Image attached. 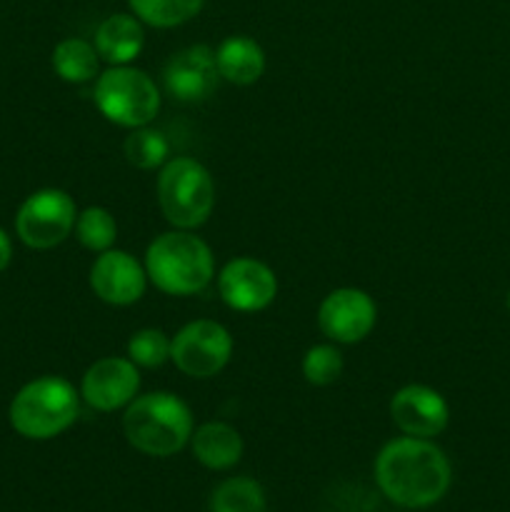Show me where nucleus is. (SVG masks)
I'll return each instance as SVG.
<instances>
[{
    "mask_svg": "<svg viewBox=\"0 0 510 512\" xmlns=\"http://www.w3.org/2000/svg\"><path fill=\"white\" fill-rule=\"evenodd\" d=\"M378 323V305L365 290L338 288L318 308V328L328 340L355 345L368 338Z\"/></svg>",
    "mask_w": 510,
    "mask_h": 512,
    "instance_id": "1a4fd4ad",
    "label": "nucleus"
},
{
    "mask_svg": "<svg viewBox=\"0 0 510 512\" xmlns=\"http://www.w3.org/2000/svg\"><path fill=\"white\" fill-rule=\"evenodd\" d=\"M95 50L108 65H130L145 45L143 23L133 13L108 15L95 30Z\"/></svg>",
    "mask_w": 510,
    "mask_h": 512,
    "instance_id": "dca6fc26",
    "label": "nucleus"
},
{
    "mask_svg": "<svg viewBox=\"0 0 510 512\" xmlns=\"http://www.w3.org/2000/svg\"><path fill=\"white\" fill-rule=\"evenodd\" d=\"M373 473L380 493L408 510H425L440 503L453 480L448 455L433 440L410 435L388 440L380 448Z\"/></svg>",
    "mask_w": 510,
    "mask_h": 512,
    "instance_id": "f257e3e1",
    "label": "nucleus"
},
{
    "mask_svg": "<svg viewBox=\"0 0 510 512\" xmlns=\"http://www.w3.org/2000/svg\"><path fill=\"white\" fill-rule=\"evenodd\" d=\"M93 100L105 120L130 130L153 123L163 103L155 80L133 65H110L100 73Z\"/></svg>",
    "mask_w": 510,
    "mask_h": 512,
    "instance_id": "423d86ee",
    "label": "nucleus"
},
{
    "mask_svg": "<svg viewBox=\"0 0 510 512\" xmlns=\"http://www.w3.org/2000/svg\"><path fill=\"white\" fill-rule=\"evenodd\" d=\"M220 83L215 50L198 43L180 50L165 63L163 85L170 98L180 103H200L210 98Z\"/></svg>",
    "mask_w": 510,
    "mask_h": 512,
    "instance_id": "ddd939ff",
    "label": "nucleus"
},
{
    "mask_svg": "<svg viewBox=\"0 0 510 512\" xmlns=\"http://www.w3.org/2000/svg\"><path fill=\"white\" fill-rule=\"evenodd\" d=\"M128 358L138 368H160L170 360V338L160 328H143L130 335Z\"/></svg>",
    "mask_w": 510,
    "mask_h": 512,
    "instance_id": "b1692460",
    "label": "nucleus"
},
{
    "mask_svg": "<svg viewBox=\"0 0 510 512\" xmlns=\"http://www.w3.org/2000/svg\"><path fill=\"white\" fill-rule=\"evenodd\" d=\"M88 283L95 298L115 308H125V305L138 303L145 295L148 273H145V265L135 260V255L110 248L98 253V258L93 260Z\"/></svg>",
    "mask_w": 510,
    "mask_h": 512,
    "instance_id": "f8f14e48",
    "label": "nucleus"
},
{
    "mask_svg": "<svg viewBox=\"0 0 510 512\" xmlns=\"http://www.w3.org/2000/svg\"><path fill=\"white\" fill-rule=\"evenodd\" d=\"M80 390L60 375L28 380L8 408L10 428L25 440H53L75 425L80 415Z\"/></svg>",
    "mask_w": 510,
    "mask_h": 512,
    "instance_id": "20e7f679",
    "label": "nucleus"
},
{
    "mask_svg": "<svg viewBox=\"0 0 510 512\" xmlns=\"http://www.w3.org/2000/svg\"><path fill=\"white\" fill-rule=\"evenodd\" d=\"M233 355V335L215 320L185 323L170 338V360L183 375L195 380L215 378Z\"/></svg>",
    "mask_w": 510,
    "mask_h": 512,
    "instance_id": "6e6552de",
    "label": "nucleus"
},
{
    "mask_svg": "<svg viewBox=\"0 0 510 512\" xmlns=\"http://www.w3.org/2000/svg\"><path fill=\"white\" fill-rule=\"evenodd\" d=\"M160 213L173 228L195 230L210 218L215 208V183L200 160L178 155L160 168L158 185Z\"/></svg>",
    "mask_w": 510,
    "mask_h": 512,
    "instance_id": "39448f33",
    "label": "nucleus"
},
{
    "mask_svg": "<svg viewBox=\"0 0 510 512\" xmlns=\"http://www.w3.org/2000/svg\"><path fill=\"white\" fill-rule=\"evenodd\" d=\"M218 293L230 310L258 313L268 308L278 295V278L263 260L240 255L220 268Z\"/></svg>",
    "mask_w": 510,
    "mask_h": 512,
    "instance_id": "9d476101",
    "label": "nucleus"
},
{
    "mask_svg": "<svg viewBox=\"0 0 510 512\" xmlns=\"http://www.w3.org/2000/svg\"><path fill=\"white\" fill-rule=\"evenodd\" d=\"M75 238L90 253H105L115 245L118 238V223H115L113 213L100 205H90V208L80 210L78 220H75Z\"/></svg>",
    "mask_w": 510,
    "mask_h": 512,
    "instance_id": "4be33fe9",
    "label": "nucleus"
},
{
    "mask_svg": "<svg viewBox=\"0 0 510 512\" xmlns=\"http://www.w3.org/2000/svg\"><path fill=\"white\" fill-rule=\"evenodd\" d=\"M220 80L233 85H253L265 73V50L248 35H230L215 50Z\"/></svg>",
    "mask_w": 510,
    "mask_h": 512,
    "instance_id": "f3484780",
    "label": "nucleus"
},
{
    "mask_svg": "<svg viewBox=\"0 0 510 512\" xmlns=\"http://www.w3.org/2000/svg\"><path fill=\"white\" fill-rule=\"evenodd\" d=\"M138 393V365L118 355L95 360L80 380V398L98 413H115L120 408H128L138 398Z\"/></svg>",
    "mask_w": 510,
    "mask_h": 512,
    "instance_id": "9b49d317",
    "label": "nucleus"
},
{
    "mask_svg": "<svg viewBox=\"0 0 510 512\" xmlns=\"http://www.w3.org/2000/svg\"><path fill=\"white\" fill-rule=\"evenodd\" d=\"M123 153L128 163L138 170H155L163 168L170 160V143L160 130L143 125L125 138Z\"/></svg>",
    "mask_w": 510,
    "mask_h": 512,
    "instance_id": "412c9836",
    "label": "nucleus"
},
{
    "mask_svg": "<svg viewBox=\"0 0 510 512\" xmlns=\"http://www.w3.org/2000/svg\"><path fill=\"white\" fill-rule=\"evenodd\" d=\"M50 63H53L55 75L65 83H90V80L98 78L100 70V55L95 50L93 43L83 38H65L60 40L53 48L50 55Z\"/></svg>",
    "mask_w": 510,
    "mask_h": 512,
    "instance_id": "a211bd4d",
    "label": "nucleus"
},
{
    "mask_svg": "<svg viewBox=\"0 0 510 512\" xmlns=\"http://www.w3.org/2000/svg\"><path fill=\"white\" fill-rule=\"evenodd\" d=\"M190 450L203 468L223 473V470L235 468L240 463L245 445L233 425L223 423V420H208L193 430Z\"/></svg>",
    "mask_w": 510,
    "mask_h": 512,
    "instance_id": "2eb2a0df",
    "label": "nucleus"
},
{
    "mask_svg": "<svg viewBox=\"0 0 510 512\" xmlns=\"http://www.w3.org/2000/svg\"><path fill=\"white\" fill-rule=\"evenodd\" d=\"M78 220L75 200L60 188H40L20 203L15 235L30 250H53L70 238Z\"/></svg>",
    "mask_w": 510,
    "mask_h": 512,
    "instance_id": "0eeeda50",
    "label": "nucleus"
},
{
    "mask_svg": "<svg viewBox=\"0 0 510 512\" xmlns=\"http://www.w3.org/2000/svg\"><path fill=\"white\" fill-rule=\"evenodd\" d=\"M205 0H128L130 13L150 28H178L203 10Z\"/></svg>",
    "mask_w": 510,
    "mask_h": 512,
    "instance_id": "aec40b11",
    "label": "nucleus"
},
{
    "mask_svg": "<svg viewBox=\"0 0 510 512\" xmlns=\"http://www.w3.org/2000/svg\"><path fill=\"white\" fill-rule=\"evenodd\" d=\"M265 508L263 485L248 475L223 480L210 495V512H265Z\"/></svg>",
    "mask_w": 510,
    "mask_h": 512,
    "instance_id": "6ab92c4d",
    "label": "nucleus"
},
{
    "mask_svg": "<svg viewBox=\"0 0 510 512\" xmlns=\"http://www.w3.org/2000/svg\"><path fill=\"white\" fill-rule=\"evenodd\" d=\"M508 310H510V293H508Z\"/></svg>",
    "mask_w": 510,
    "mask_h": 512,
    "instance_id": "a878e982",
    "label": "nucleus"
},
{
    "mask_svg": "<svg viewBox=\"0 0 510 512\" xmlns=\"http://www.w3.org/2000/svg\"><path fill=\"white\" fill-rule=\"evenodd\" d=\"M10 260H13V240H10V235L0 228V273L8 270Z\"/></svg>",
    "mask_w": 510,
    "mask_h": 512,
    "instance_id": "393cba45",
    "label": "nucleus"
},
{
    "mask_svg": "<svg viewBox=\"0 0 510 512\" xmlns=\"http://www.w3.org/2000/svg\"><path fill=\"white\" fill-rule=\"evenodd\" d=\"M343 368V353L330 343L313 345L303 355V378L310 385H315V388H328V385H333L343 375Z\"/></svg>",
    "mask_w": 510,
    "mask_h": 512,
    "instance_id": "5701e85b",
    "label": "nucleus"
},
{
    "mask_svg": "<svg viewBox=\"0 0 510 512\" xmlns=\"http://www.w3.org/2000/svg\"><path fill=\"white\" fill-rule=\"evenodd\" d=\"M193 430L195 420L185 400L165 390L138 395L123 415L125 440L150 458H170L180 453L190 445Z\"/></svg>",
    "mask_w": 510,
    "mask_h": 512,
    "instance_id": "7ed1b4c3",
    "label": "nucleus"
},
{
    "mask_svg": "<svg viewBox=\"0 0 510 512\" xmlns=\"http://www.w3.org/2000/svg\"><path fill=\"white\" fill-rule=\"evenodd\" d=\"M390 418L403 435L433 440L448 428L450 408L438 390L413 383L390 398Z\"/></svg>",
    "mask_w": 510,
    "mask_h": 512,
    "instance_id": "4468645a",
    "label": "nucleus"
},
{
    "mask_svg": "<svg viewBox=\"0 0 510 512\" xmlns=\"http://www.w3.org/2000/svg\"><path fill=\"white\" fill-rule=\"evenodd\" d=\"M145 273L160 293L188 298L203 293L215 278L213 250L193 230H168L145 250Z\"/></svg>",
    "mask_w": 510,
    "mask_h": 512,
    "instance_id": "f03ea898",
    "label": "nucleus"
}]
</instances>
